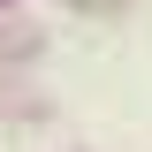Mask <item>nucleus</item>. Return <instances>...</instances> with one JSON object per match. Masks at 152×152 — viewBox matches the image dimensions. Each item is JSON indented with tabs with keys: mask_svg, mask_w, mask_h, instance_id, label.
Returning a JSON list of instances; mask_svg holds the SVG:
<instances>
[{
	"mask_svg": "<svg viewBox=\"0 0 152 152\" xmlns=\"http://www.w3.org/2000/svg\"><path fill=\"white\" fill-rule=\"evenodd\" d=\"M76 8H122V0H76Z\"/></svg>",
	"mask_w": 152,
	"mask_h": 152,
	"instance_id": "f257e3e1",
	"label": "nucleus"
}]
</instances>
